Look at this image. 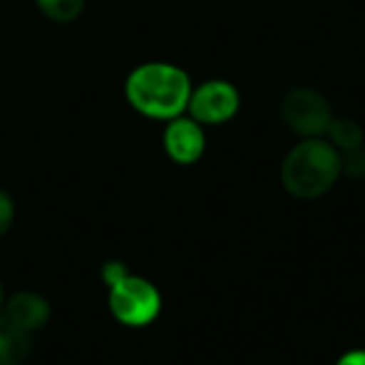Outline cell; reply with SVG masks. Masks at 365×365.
<instances>
[{"label": "cell", "mask_w": 365, "mask_h": 365, "mask_svg": "<svg viewBox=\"0 0 365 365\" xmlns=\"http://www.w3.org/2000/svg\"><path fill=\"white\" fill-rule=\"evenodd\" d=\"M125 93L140 114L170 120L187 110L192 82L185 71L174 65L144 63L129 73Z\"/></svg>", "instance_id": "1"}, {"label": "cell", "mask_w": 365, "mask_h": 365, "mask_svg": "<svg viewBox=\"0 0 365 365\" xmlns=\"http://www.w3.org/2000/svg\"><path fill=\"white\" fill-rule=\"evenodd\" d=\"M341 174V161L333 144L305 140L297 144L282 163V182L290 196L314 200L324 196Z\"/></svg>", "instance_id": "2"}, {"label": "cell", "mask_w": 365, "mask_h": 365, "mask_svg": "<svg viewBox=\"0 0 365 365\" xmlns=\"http://www.w3.org/2000/svg\"><path fill=\"white\" fill-rule=\"evenodd\" d=\"M110 309L118 322L144 327L157 318L161 309V297L150 282L127 275L110 286Z\"/></svg>", "instance_id": "3"}, {"label": "cell", "mask_w": 365, "mask_h": 365, "mask_svg": "<svg viewBox=\"0 0 365 365\" xmlns=\"http://www.w3.org/2000/svg\"><path fill=\"white\" fill-rule=\"evenodd\" d=\"M282 118L294 133L307 138L327 133L333 120L327 97L314 88H290L282 99Z\"/></svg>", "instance_id": "4"}, {"label": "cell", "mask_w": 365, "mask_h": 365, "mask_svg": "<svg viewBox=\"0 0 365 365\" xmlns=\"http://www.w3.org/2000/svg\"><path fill=\"white\" fill-rule=\"evenodd\" d=\"M187 110L200 125H220L230 120L239 110V93L224 80H211L192 91Z\"/></svg>", "instance_id": "5"}, {"label": "cell", "mask_w": 365, "mask_h": 365, "mask_svg": "<svg viewBox=\"0 0 365 365\" xmlns=\"http://www.w3.org/2000/svg\"><path fill=\"white\" fill-rule=\"evenodd\" d=\"M163 146L172 161L194 163L205 153V131L194 118H170V125L163 133Z\"/></svg>", "instance_id": "6"}, {"label": "cell", "mask_w": 365, "mask_h": 365, "mask_svg": "<svg viewBox=\"0 0 365 365\" xmlns=\"http://www.w3.org/2000/svg\"><path fill=\"white\" fill-rule=\"evenodd\" d=\"M5 316L26 333L33 329H41L50 318V305L43 297L35 292H20L14 294L5 307Z\"/></svg>", "instance_id": "7"}, {"label": "cell", "mask_w": 365, "mask_h": 365, "mask_svg": "<svg viewBox=\"0 0 365 365\" xmlns=\"http://www.w3.org/2000/svg\"><path fill=\"white\" fill-rule=\"evenodd\" d=\"M31 352V339L24 329L7 316H0V365H20Z\"/></svg>", "instance_id": "8"}, {"label": "cell", "mask_w": 365, "mask_h": 365, "mask_svg": "<svg viewBox=\"0 0 365 365\" xmlns=\"http://www.w3.org/2000/svg\"><path fill=\"white\" fill-rule=\"evenodd\" d=\"M327 133L331 135L333 146H337V148H341V150H350V148L363 146V140H365L363 127H361L356 120H352V118H337V120H331Z\"/></svg>", "instance_id": "9"}, {"label": "cell", "mask_w": 365, "mask_h": 365, "mask_svg": "<svg viewBox=\"0 0 365 365\" xmlns=\"http://www.w3.org/2000/svg\"><path fill=\"white\" fill-rule=\"evenodd\" d=\"M39 9L46 18L58 24H67L78 20L84 9V0H37Z\"/></svg>", "instance_id": "10"}, {"label": "cell", "mask_w": 365, "mask_h": 365, "mask_svg": "<svg viewBox=\"0 0 365 365\" xmlns=\"http://www.w3.org/2000/svg\"><path fill=\"white\" fill-rule=\"evenodd\" d=\"M341 161V172L350 178H365V148L356 146L346 150L344 157H339Z\"/></svg>", "instance_id": "11"}, {"label": "cell", "mask_w": 365, "mask_h": 365, "mask_svg": "<svg viewBox=\"0 0 365 365\" xmlns=\"http://www.w3.org/2000/svg\"><path fill=\"white\" fill-rule=\"evenodd\" d=\"M14 217H16L14 202H11V198H9L7 192L0 190V237L9 232V228L14 224Z\"/></svg>", "instance_id": "12"}, {"label": "cell", "mask_w": 365, "mask_h": 365, "mask_svg": "<svg viewBox=\"0 0 365 365\" xmlns=\"http://www.w3.org/2000/svg\"><path fill=\"white\" fill-rule=\"evenodd\" d=\"M101 275H103V282H106L108 286H114L116 282H120L123 277H127V267H125L123 262L110 260V262L103 264Z\"/></svg>", "instance_id": "13"}, {"label": "cell", "mask_w": 365, "mask_h": 365, "mask_svg": "<svg viewBox=\"0 0 365 365\" xmlns=\"http://www.w3.org/2000/svg\"><path fill=\"white\" fill-rule=\"evenodd\" d=\"M337 365H365V350H352V352H346Z\"/></svg>", "instance_id": "14"}, {"label": "cell", "mask_w": 365, "mask_h": 365, "mask_svg": "<svg viewBox=\"0 0 365 365\" xmlns=\"http://www.w3.org/2000/svg\"><path fill=\"white\" fill-rule=\"evenodd\" d=\"M0 305H3V286H0Z\"/></svg>", "instance_id": "15"}]
</instances>
